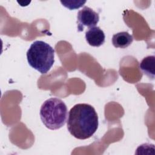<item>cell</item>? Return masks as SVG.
I'll return each mask as SVG.
<instances>
[{"label":"cell","mask_w":155,"mask_h":155,"mask_svg":"<svg viewBox=\"0 0 155 155\" xmlns=\"http://www.w3.org/2000/svg\"><path fill=\"white\" fill-rule=\"evenodd\" d=\"M78 30L82 31L85 27H95L99 21V14L92 8L85 6L78 13Z\"/></svg>","instance_id":"cell-4"},{"label":"cell","mask_w":155,"mask_h":155,"mask_svg":"<svg viewBox=\"0 0 155 155\" xmlns=\"http://www.w3.org/2000/svg\"><path fill=\"white\" fill-rule=\"evenodd\" d=\"M85 39L88 44L93 47H100L105 39L104 32L99 27L90 28L85 33Z\"/></svg>","instance_id":"cell-5"},{"label":"cell","mask_w":155,"mask_h":155,"mask_svg":"<svg viewBox=\"0 0 155 155\" xmlns=\"http://www.w3.org/2000/svg\"><path fill=\"white\" fill-rule=\"evenodd\" d=\"M85 2L86 1H61V3L62 4V5H64L66 8H69L70 10L79 8V7H82Z\"/></svg>","instance_id":"cell-8"},{"label":"cell","mask_w":155,"mask_h":155,"mask_svg":"<svg viewBox=\"0 0 155 155\" xmlns=\"http://www.w3.org/2000/svg\"><path fill=\"white\" fill-rule=\"evenodd\" d=\"M99 122L94 108L87 104L74 105L68 113L67 129L75 138L84 140L97 131Z\"/></svg>","instance_id":"cell-1"},{"label":"cell","mask_w":155,"mask_h":155,"mask_svg":"<svg viewBox=\"0 0 155 155\" xmlns=\"http://www.w3.org/2000/svg\"><path fill=\"white\" fill-rule=\"evenodd\" d=\"M133 38L127 31H121L114 34L112 37V43L116 48H125L131 44Z\"/></svg>","instance_id":"cell-6"},{"label":"cell","mask_w":155,"mask_h":155,"mask_svg":"<svg viewBox=\"0 0 155 155\" xmlns=\"http://www.w3.org/2000/svg\"><path fill=\"white\" fill-rule=\"evenodd\" d=\"M140 70L149 78L154 79L155 74V56L154 55L145 57L139 64Z\"/></svg>","instance_id":"cell-7"},{"label":"cell","mask_w":155,"mask_h":155,"mask_svg":"<svg viewBox=\"0 0 155 155\" xmlns=\"http://www.w3.org/2000/svg\"><path fill=\"white\" fill-rule=\"evenodd\" d=\"M27 59L32 68L41 74H45L54 64V50L42 41H36L27 50Z\"/></svg>","instance_id":"cell-3"},{"label":"cell","mask_w":155,"mask_h":155,"mask_svg":"<svg viewBox=\"0 0 155 155\" xmlns=\"http://www.w3.org/2000/svg\"><path fill=\"white\" fill-rule=\"evenodd\" d=\"M39 114L44 125L50 130H54L65 125L68 116V110L61 99L52 97L44 102Z\"/></svg>","instance_id":"cell-2"}]
</instances>
